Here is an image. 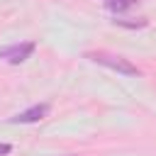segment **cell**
<instances>
[{
	"label": "cell",
	"mask_w": 156,
	"mask_h": 156,
	"mask_svg": "<svg viewBox=\"0 0 156 156\" xmlns=\"http://www.w3.org/2000/svg\"><path fill=\"white\" fill-rule=\"evenodd\" d=\"M85 58H90V61H95V63H100V66H107V68H112V71H117V73H122V76H139V73H141V71H139L132 61H127L124 56H115V54H107V51H88Z\"/></svg>",
	"instance_id": "1"
},
{
	"label": "cell",
	"mask_w": 156,
	"mask_h": 156,
	"mask_svg": "<svg viewBox=\"0 0 156 156\" xmlns=\"http://www.w3.org/2000/svg\"><path fill=\"white\" fill-rule=\"evenodd\" d=\"M34 49H37L34 41H17V44H10V46H2L0 58H5L7 63H22L34 54Z\"/></svg>",
	"instance_id": "2"
},
{
	"label": "cell",
	"mask_w": 156,
	"mask_h": 156,
	"mask_svg": "<svg viewBox=\"0 0 156 156\" xmlns=\"http://www.w3.org/2000/svg\"><path fill=\"white\" fill-rule=\"evenodd\" d=\"M49 102H39V105H32V107H27V110H22V112H17L15 117H10L7 122L10 124H34V122H39V119H44L46 115H49Z\"/></svg>",
	"instance_id": "3"
},
{
	"label": "cell",
	"mask_w": 156,
	"mask_h": 156,
	"mask_svg": "<svg viewBox=\"0 0 156 156\" xmlns=\"http://www.w3.org/2000/svg\"><path fill=\"white\" fill-rule=\"evenodd\" d=\"M139 0H107V10L110 12H124L129 7H134Z\"/></svg>",
	"instance_id": "4"
},
{
	"label": "cell",
	"mask_w": 156,
	"mask_h": 156,
	"mask_svg": "<svg viewBox=\"0 0 156 156\" xmlns=\"http://www.w3.org/2000/svg\"><path fill=\"white\" fill-rule=\"evenodd\" d=\"M10 151H12L10 144H0V156H5V154H10Z\"/></svg>",
	"instance_id": "5"
}]
</instances>
